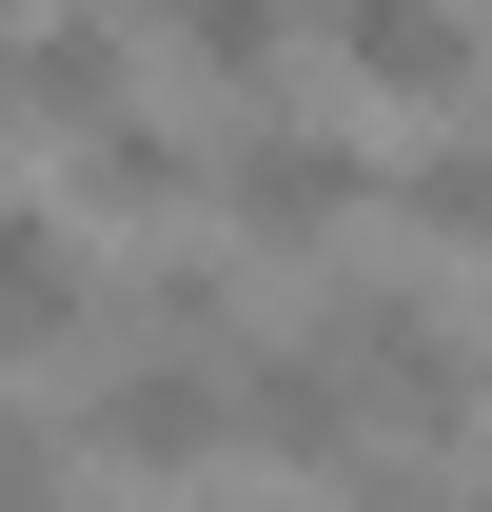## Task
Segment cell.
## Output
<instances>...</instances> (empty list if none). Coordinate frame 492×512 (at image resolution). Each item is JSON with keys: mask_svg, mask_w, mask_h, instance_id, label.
Returning a JSON list of instances; mask_svg holds the SVG:
<instances>
[{"mask_svg": "<svg viewBox=\"0 0 492 512\" xmlns=\"http://www.w3.org/2000/svg\"><path fill=\"white\" fill-rule=\"evenodd\" d=\"M315 355H335V394L394 414V453H453V434H473V335L433 316L414 276H335V296H315Z\"/></svg>", "mask_w": 492, "mask_h": 512, "instance_id": "cell-1", "label": "cell"}, {"mask_svg": "<svg viewBox=\"0 0 492 512\" xmlns=\"http://www.w3.org/2000/svg\"><path fill=\"white\" fill-rule=\"evenodd\" d=\"M217 434L276 453V473H355V394H335L315 335H237V355H217Z\"/></svg>", "mask_w": 492, "mask_h": 512, "instance_id": "cell-2", "label": "cell"}, {"mask_svg": "<svg viewBox=\"0 0 492 512\" xmlns=\"http://www.w3.org/2000/svg\"><path fill=\"white\" fill-rule=\"evenodd\" d=\"M217 197H237V237L315 256V237H355V217H374V158H355V138H315V119H256L237 158H217Z\"/></svg>", "mask_w": 492, "mask_h": 512, "instance_id": "cell-3", "label": "cell"}, {"mask_svg": "<svg viewBox=\"0 0 492 512\" xmlns=\"http://www.w3.org/2000/svg\"><path fill=\"white\" fill-rule=\"evenodd\" d=\"M296 20L374 79V99H473V20H453V0H296Z\"/></svg>", "mask_w": 492, "mask_h": 512, "instance_id": "cell-4", "label": "cell"}, {"mask_svg": "<svg viewBox=\"0 0 492 512\" xmlns=\"http://www.w3.org/2000/svg\"><path fill=\"white\" fill-rule=\"evenodd\" d=\"M99 453H119L138 493L197 473V453H217V375H197V355H119V375H99Z\"/></svg>", "mask_w": 492, "mask_h": 512, "instance_id": "cell-5", "label": "cell"}, {"mask_svg": "<svg viewBox=\"0 0 492 512\" xmlns=\"http://www.w3.org/2000/svg\"><path fill=\"white\" fill-rule=\"evenodd\" d=\"M99 335V276H79V237L40 217V197H0V355H79Z\"/></svg>", "mask_w": 492, "mask_h": 512, "instance_id": "cell-6", "label": "cell"}, {"mask_svg": "<svg viewBox=\"0 0 492 512\" xmlns=\"http://www.w3.org/2000/svg\"><path fill=\"white\" fill-rule=\"evenodd\" d=\"M237 276H217V256H158V276H138V355H197V375H217V355H237Z\"/></svg>", "mask_w": 492, "mask_h": 512, "instance_id": "cell-7", "label": "cell"}, {"mask_svg": "<svg viewBox=\"0 0 492 512\" xmlns=\"http://www.w3.org/2000/svg\"><path fill=\"white\" fill-rule=\"evenodd\" d=\"M178 197H197V158L158 119H99V138H79V217H178Z\"/></svg>", "mask_w": 492, "mask_h": 512, "instance_id": "cell-8", "label": "cell"}, {"mask_svg": "<svg viewBox=\"0 0 492 512\" xmlns=\"http://www.w3.org/2000/svg\"><path fill=\"white\" fill-rule=\"evenodd\" d=\"M394 217H414V237H492V138H414V158H394Z\"/></svg>", "mask_w": 492, "mask_h": 512, "instance_id": "cell-9", "label": "cell"}, {"mask_svg": "<svg viewBox=\"0 0 492 512\" xmlns=\"http://www.w3.org/2000/svg\"><path fill=\"white\" fill-rule=\"evenodd\" d=\"M158 40L197 79H276V0H158Z\"/></svg>", "mask_w": 492, "mask_h": 512, "instance_id": "cell-10", "label": "cell"}, {"mask_svg": "<svg viewBox=\"0 0 492 512\" xmlns=\"http://www.w3.org/2000/svg\"><path fill=\"white\" fill-rule=\"evenodd\" d=\"M335 512H473V473H453V453H355Z\"/></svg>", "mask_w": 492, "mask_h": 512, "instance_id": "cell-11", "label": "cell"}, {"mask_svg": "<svg viewBox=\"0 0 492 512\" xmlns=\"http://www.w3.org/2000/svg\"><path fill=\"white\" fill-rule=\"evenodd\" d=\"M0 512H60V453L20 434V414H0Z\"/></svg>", "mask_w": 492, "mask_h": 512, "instance_id": "cell-12", "label": "cell"}]
</instances>
